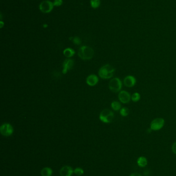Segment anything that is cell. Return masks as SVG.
<instances>
[{
  "instance_id": "1",
  "label": "cell",
  "mask_w": 176,
  "mask_h": 176,
  "mask_svg": "<svg viewBox=\"0 0 176 176\" xmlns=\"http://www.w3.org/2000/svg\"><path fill=\"white\" fill-rule=\"evenodd\" d=\"M115 71V69L113 66H110V64H105L100 69L98 74L99 77L101 78L104 80H108L112 77L114 75Z\"/></svg>"
},
{
  "instance_id": "2",
  "label": "cell",
  "mask_w": 176,
  "mask_h": 176,
  "mask_svg": "<svg viewBox=\"0 0 176 176\" xmlns=\"http://www.w3.org/2000/svg\"><path fill=\"white\" fill-rule=\"evenodd\" d=\"M94 55V50L91 47L83 46L78 51V56L82 60H91Z\"/></svg>"
},
{
  "instance_id": "3",
  "label": "cell",
  "mask_w": 176,
  "mask_h": 176,
  "mask_svg": "<svg viewBox=\"0 0 176 176\" xmlns=\"http://www.w3.org/2000/svg\"><path fill=\"white\" fill-rule=\"evenodd\" d=\"M114 118V114L113 111L108 109H105L101 112L99 118L101 121L105 123H110L112 122Z\"/></svg>"
},
{
  "instance_id": "4",
  "label": "cell",
  "mask_w": 176,
  "mask_h": 176,
  "mask_svg": "<svg viewBox=\"0 0 176 176\" xmlns=\"http://www.w3.org/2000/svg\"><path fill=\"white\" fill-rule=\"evenodd\" d=\"M122 82L119 78L115 77L110 80L108 87L110 91L114 93H117L121 91L122 88Z\"/></svg>"
},
{
  "instance_id": "5",
  "label": "cell",
  "mask_w": 176,
  "mask_h": 176,
  "mask_svg": "<svg viewBox=\"0 0 176 176\" xmlns=\"http://www.w3.org/2000/svg\"><path fill=\"white\" fill-rule=\"evenodd\" d=\"M165 120L164 118H159L154 119L150 124V129L153 131H158L164 127Z\"/></svg>"
},
{
  "instance_id": "6",
  "label": "cell",
  "mask_w": 176,
  "mask_h": 176,
  "mask_svg": "<svg viewBox=\"0 0 176 176\" xmlns=\"http://www.w3.org/2000/svg\"><path fill=\"white\" fill-rule=\"evenodd\" d=\"M53 3L49 0L44 1L39 5V9L44 14H48L50 12L53 8Z\"/></svg>"
},
{
  "instance_id": "7",
  "label": "cell",
  "mask_w": 176,
  "mask_h": 176,
  "mask_svg": "<svg viewBox=\"0 0 176 176\" xmlns=\"http://www.w3.org/2000/svg\"><path fill=\"white\" fill-rule=\"evenodd\" d=\"M0 132L2 135L5 137H9L13 134L14 129L9 123H4L0 127Z\"/></svg>"
},
{
  "instance_id": "8",
  "label": "cell",
  "mask_w": 176,
  "mask_h": 176,
  "mask_svg": "<svg viewBox=\"0 0 176 176\" xmlns=\"http://www.w3.org/2000/svg\"><path fill=\"white\" fill-rule=\"evenodd\" d=\"M118 99L121 103L128 104L131 100V95L128 91L123 90L120 91L118 94Z\"/></svg>"
},
{
  "instance_id": "9",
  "label": "cell",
  "mask_w": 176,
  "mask_h": 176,
  "mask_svg": "<svg viewBox=\"0 0 176 176\" xmlns=\"http://www.w3.org/2000/svg\"><path fill=\"white\" fill-rule=\"evenodd\" d=\"M136 83L135 77L132 75H128L124 78V85L128 88L133 87Z\"/></svg>"
},
{
  "instance_id": "10",
  "label": "cell",
  "mask_w": 176,
  "mask_h": 176,
  "mask_svg": "<svg viewBox=\"0 0 176 176\" xmlns=\"http://www.w3.org/2000/svg\"><path fill=\"white\" fill-rule=\"evenodd\" d=\"M63 73L66 74L68 71L71 70L74 66V60L71 59H67L64 61L63 63Z\"/></svg>"
},
{
  "instance_id": "11",
  "label": "cell",
  "mask_w": 176,
  "mask_h": 176,
  "mask_svg": "<svg viewBox=\"0 0 176 176\" xmlns=\"http://www.w3.org/2000/svg\"><path fill=\"white\" fill-rule=\"evenodd\" d=\"M74 172V170L71 167L64 166L60 170V176H71Z\"/></svg>"
},
{
  "instance_id": "12",
  "label": "cell",
  "mask_w": 176,
  "mask_h": 176,
  "mask_svg": "<svg viewBox=\"0 0 176 176\" xmlns=\"http://www.w3.org/2000/svg\"><path fill=\"white\" fill-rule=\"evenodd\" d=\"M86 83L88 85L90 86H94L96 85L97 83L99 81V78L98 76L94 75V74H91L88 76L86 78Z\"/></svg>"
},
{
  "instance_id": "13",
  "label": "cell",
  "mask_w": 176,
  "mask_h": 176,
  "mask_svg": "<svg viewBox=\"0 0 176 176\" xmlns=\"http://www.w3.org/2000/svg\"><path fill=\"white\" fill-rule=\"evenodd\" d=\"M137 164L140 167H145L148 164L147 158L144 156L139 157L137 160Z\"/></svg>"
},
{
  "instance_id": "14",
  "label": "cell",
  "mask_w": 176,
  "mask_h": 176,
  "mask_svg": "<svg viewBox=\"0 0 176 176\" xmlns=\"http://www.w3.org/2000/svg\"><path fill=\"white\" fill-rule=\"evenodd\" d=\"M42 176H51L53 174V170L50 167H45L41 171Z\"/></svg>"
},
{
  "instance_id": "15",
  "label": "cell",
  "mask_w": 176,
  "mask_h": 176,
  "mask_svg": "<svg viewBox=\"0 0 176 176\" xmlns=\"http://www.w3.org/2000/svg\"><path fill=\"white\" fill-rule=\"evenodd\" d=\"M63 54L66 57L70 58L74 56V54H75V52L72 48H67L64 50Z\"/></svg>"
},
{
  "instance_id": "16",
  "label": "cell",
  "mask_w": 176,
  "mask_h": 176,
  "mask_svg": "<svg viewBox=\"0 0 176 176\" xmlns=\"http://www.w3.org/2000/svg\"><path fill=\"white\" fill-rule=\"evenodd\" d=\"M111 107L114 111H118L122 109V105L117 101H114L111 103Z\"/></svg>"
},
{
  "instance_id": "17",
  "label": "cell",
  "mask_w": 176,
  "mask_h": 176,
  "mask_svg": "<svg viewBox=\"0 0 176 176\" xmlns=\"http://www.w3.org/2000/svg\"><path fill=\"white\" fill-rule=\"evenodd\" d=\"M140 99H141V95L138 92L133 93L131 95V101L134 103L138 102L140 100Z\"/></svg>"
},
{
  "instance_id": "18",
  "label": "cell",
  "mask_w": 176,
  "mask_h": 176,
  "mask_svg": "<svg viewBox=\"0 0 176 176\" xmlns=\"http://www.w3.org/2000/svg\"><path fill=\"white\" fill-rule=\"evenodd\" d=\"M129 109L127 107H123L120 110V114L123 117L128 116L129 114Z\"/></svg>"
},
{
  "instance_id": "19",
  "label": "cell",
  "mask_w": 176,
  "mask_h": 176,
  "mask_svg": "<svg viewBox=\"0 0 176 176\" xmlns=\"http://www.w3.org/2000/svg\"><path fill=\"white\" fill-rule=\"evenodd\" d=\"M91 5L93 8H97L100 5V0H91Z\"/></svg>"
},
{
  "instance_id": "20",
  "label": "cell",
  "mask_w": 176,
  "mask_h": 176,
  "mask_svg": "<svg viewBox=\"0 0 176 176\" xmlns=\"http://www.w3.org/2000/svg\"><path fill=\"white\" fill-rule=\"evenodd\" d=\"M74 173L77 176H82V175H83L84 170L82 168H80V167H77L74 170Z\"/></svg>"
},
{
  "instance_id": "21",
  "label": "cell",
  "mask_w": 176,
  "mask_h": 176,
  "mask_svg": "<svg viewBox=\"0 0 176 176\" xmlns=\"http://www.w3.org/2000/svg\"><path fill=\"white\" fill-rule=\"evenodd\" d=\"M73 42L76 45H80L81 43V41L80 38L77 37H74L73 39Z\"/></svg>"
},
{
  "instance_id": "22",
  "label": "cell",
  "mask_w": 176,
  "mask_h": 176,
  "mask_svg": "<svg viewBox=\"0 0 176 176\" xmlns=\"http://www.w3.org/2000/svg\"><path fill=\"white\" fill-rule=\"evenodd\" d=\"M63 4V0H54L53 2L54 6H60Z\"/></svg>"
},
{
  "instance_id": "23",
  "label": "cell",
  "mask_w": 176,
  "mask_h": 176,
  "mask_svg": "<svg viewBox=\"0 0 176 176\" xmlns=\"http://www.w3.org/2000/svg\"><path fill=\"white\" fill-rule=\"evenodd\" d=\"M172 151L173 153L174 154H175V155H176V142L172 144Z\"/></svg>"
},
{
  "instance_id": "24",
  "label": "cell",
  "mask_w": 176,
  "mask_h": 176,
  "mask_svg": "<svg viewBox=\"0 0 176 176\" xmlns=\"http://www.w3.org/2000/svg\"><path fill=\"white\" fill-rule=\"evenodd\" d=\"M129 176H142L141 175L139 174L137 172H134V173H132Z\"/></svg>"
},
{
  "instance_id": "25",
  "label": "cell",
  "mask_w": 176,
  "mask_h": 176,
  "mask_svg": "<svg viewBox=\"0 0 176 176\" xmlns=\"http://www.w3.org/2000/svg\"><path fill=\"white\" fill-rule=\"evenodd\" d=\"M0 24H1V25H0V27H1V28H2V27H3V26H4V23H3V22L2 21H1L0 22Z\"/></svg>"
}]
</instances>
